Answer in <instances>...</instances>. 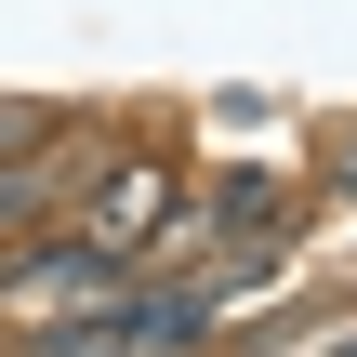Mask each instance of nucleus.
I'll return each instance as SVG.
<instances>
[{
	"instance_id": "1",
	"label": "nucleus",
	"mask_w": 357,
	"mask_h": 357,
	"mask_svg": "<svg viewBox=\"0 0 357 357\" xmlns=\"http://www.w3.org/2000/svg\"><path fill=\"white\" fill-rule=\"evenodd\" d=\"M146 265L132 252H106V238H79V225H26L13 238V265H0V331L26 344V331H53V318H79V305H106V291H132Z\"/></svg>"
},
{
	"instance_id": "2",
	"label": "nucleus",
	"mask_w": 357,
	"mask_h": 357,
	"mask_svg": "<svg viewBox=\"0 0 357 357\" xmlns=\"http://www.w3.org/2000/svg\"><path fill=\"white\" fill-rule=\"evenodd\" d=\"M185 185H199V172H185L172 146H106V159L79 172V212H66V225H79V238H106V252H132V265H159V238H172Z\"/></svg>"
},
{
	"instance_id": "3",
	"label": "nucleus",
	"mask_w": 357,
	"mask_h": 357,
	"mask_svg": "<svg viewBox=\"0 0 357 357\" xmlns=\"http://www.w3.org/2000/svg\"><path fill=\"white\" fill-rule=\"evenodd\" d=\"M0 265H13V238H0Z\"/></svg>"
},
{
	"instance_id": "4",
	"label": "nucleus",
	"mask_w": 357,
	"mask_h": 357,
	"mask_svg": "<svg viewBox=\"0 0 357 357\" xmlns=\"http://www.w3.org/2000/svg\"><path fill=\"white\" fill-rule=\"evenodd\" d=\"M344 357H357V344H344Z\"/></svg>"
}]
</instances>
